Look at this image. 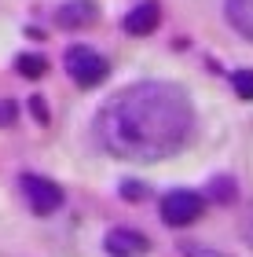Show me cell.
Returning a JSON list of instances; mask_svg holds the SVG:
<instances>
[{
  "instance_id": "6da1fadb",
  "label": "cell",
  "mask_w": 253,
  "mask_h": 257,
  "mask_svg": "<svg viewBox=\"0 0 253 257\" xmlns=\"http://www.w3.org/2000/svg\"><path fill=\"white\" fill-rule=\"evenodd\" d=\"M194 107L187 92L169 81H136L107 99L96 114V140L114 158L162 162L187 147Z\"/></svg>"
},
{
  "instance_id": "7a4b0ae2",
  "label": "cell",
  "mask_w": 253,
  "mask_h": 257,
  "mask_svg": "<svg viewBox=\"0 0 253 257\" xmlns=\"http://www.w3.org/2000/svg\"><path fill=\"white\" fill-rule=\"evenodd\" d=\"M63 66H66V74H70V81H74V85H81V88H96L110 74V63L103 59L96 48H88V44H74V48H66Z\"/></svg>"
},
{
  "instance_id": "3957f363",
  "label": "cell",
  "mask_w": 253,
  "mask_h": 257,
  "mask_svg": "<svg viewBox=\"0 0 253 257\" xmlns=\"http://www.w3.org/2000/svg\"><path fill=\"white\" fill-rule=\"evenodd\" d=\"M19 188H22V198H26V206H30L37 217H48V213H55V209L63 206V188H59L55 180H48V177L26 173V177L19 180Z\"/></svg>"
},
{
  "instance_id": "277c9868",
  "label": "cell",
  "mask_w": 253,
  "mask_h": 257,
  "mask_svg": "<svg viewBox=\"0 0 253 257\" xmlns=\"http://www.w3.org/2000/svg\"><path fill=\"white\" fill-rule=\"evenodd\" d=\"M202 209H205V198L198 191H187V188L169 191L162 198V220H165L169 228H187V224H194V220L202 217Z\"/></svg>"
},
{
  "instance_id": "5b68a950",
  "label": "cell",
  "mask_w": 253,
  "mask_h": 257,
  "mask_svg": "<svg viewBox=\"0 0 253 257\" xmlns=\"http://www.w3.org/2000/svg\"><path fill=\"white\" fill-rule=\"evenodd\" d=\"M96 19H99V8L92 4V0H66V4L55 11V22H59L63 30H85Z\"/></svg>"
},
{
  "instance_id": "8992f818",
  "label": "cell",
  "mask_w": 253,
  "mask_h": 257,
  "mask_svg": "<svg viewBox=\"0 0 253 257\" xmlns=\"http://www.w3.org/2000/svg\"><path fill=\"white\" fill-rule=\"evenodd\" d=\"M158 22H162V8H158L154 0H143V4H136L129 15H125V33H132V37H147V33L158 30Z\"/></svg>"
},
{
  "instance_id": "52a82bcc",
  "label": "cell",
  "mask_w": 253,
  "mask_h": 257,
  "mask_svg": "<svg viewBox=\"0 0 253 257\" xmlns=\"http://www.w3.org/2000/svg\"><path fill=\"white\" fill-rule=\"evenodd\" d=\"M107 253L110 257H143L147 239L132 228H114V231H107Z\"/></svg>"
},
{
  "instance_id": "ba28073f",
  "label": "cell",
  "mask_w": 253,
  "mask_h": 257,
  "mask_svg": "<svg viewBox=\"0 0 253 257\" xmlns=\"http://www.w3.org/2000/svg\"><path fill=\"white\" fill-rule=\"evenodd\" d=\"M227 19L246 41H253V0H227Z\"/></svg>"
},
{
  "instance_id": "9c48e42d",
  "label": "cell",
  "mask_w": 253,
  "mask_h": 257,
  "mask_svg": "<svg viewBox=\"0 0 253 257\" xmlns=\"http://www.w3.org/2000/svg\"><path fill=\"white\" fill-rule=\"evenodd\" d=\"M231 88H235L238 99L253 103V70H235V74H231Z\"/></svg>"
},
{
  "instance_id": "30bf717a",
  "label": "cell",
  "mask_w": 253,
  "mask_h": 257,
  "mask_svg": "<svg viewBox=\"0 0 253 257\" xmlns=\"http://www.w3.org/2000/svg\"><path fill=\"white\" fill-rule=\"evenodd\" d=\"M19 74L22 77H41L44 70H48V59H44V55H19Z\"/></svg>"
},
{
  "instance_id": "8fae6325",
  "label": "cell",
  "mask_w": 253,
  "mask_h": 257,
  "mask_svg": "<svg viewBox=\"0 0 253 257\" xmlns=\"http://www.w3.org/2000/svg\"><path fill=\"white\" fill-rule=\"evenodd\" d=\"M121 195L129 198V202H140V198H147V184H136V180H125L121 184Z\"/></svg>"
},
{
  "instance_id": "7c38bea8",
  "label": "cell",
  "mask_w": 253,
  "mask_h": 257,
  "mask_svg": "<svg viewBox=\"0 0 253 257\" xmlns=\"http://www.w3.org/2000/svg\"><path fill=\"white\" fill-rule=\"evenodd\" d=\"M213 198H220V202H227V198H235V184L231 180H213Z\"/></svg>"
},
{
  "instance_id": "4fadbf2b",
  "label": "cell",
  "mask_w": 253,
  "mask_h": 257,
  "mask_svg": "<svg viewBox=\"0 0 253 257\" xmlns=\"http://www.w3.org/2000/svg\"><path fill=\"white\" fill-rule=\"evenodd\" d=\"M242 239L253 246V202L246 206V217H242Z\"/></svg>"
},
{
  "instance_id": "5bb4252c",
  "label": "cell",
  "mask_w": 253,
  "mask_h": 257,
  "mask_svg": "<svg viewBox=\"0 0 253 257\" xmlns=\"http://www.w3.org/2000/svg\"><path fill=\"white\" fill-rule=\"evenodd\" d=\"M15 121V103H0V125H11Z\"/></svg>"
},
{
  "instance_id": "9a60e30c",
  "label": "cell",
  "mask_w": 253,
  "mask_h": 257,
  "mask_svg": "<svg viewBox=\"0 0 253 257\" xmlns=\"http://www.w3.org/2000/svg\"><path fill=\"white\" fill-rule=\"evenodd\" d=\"M183 253H187V257H220V253H213V250H198V242H187Z\"/></svg>"
}]
</instances>
